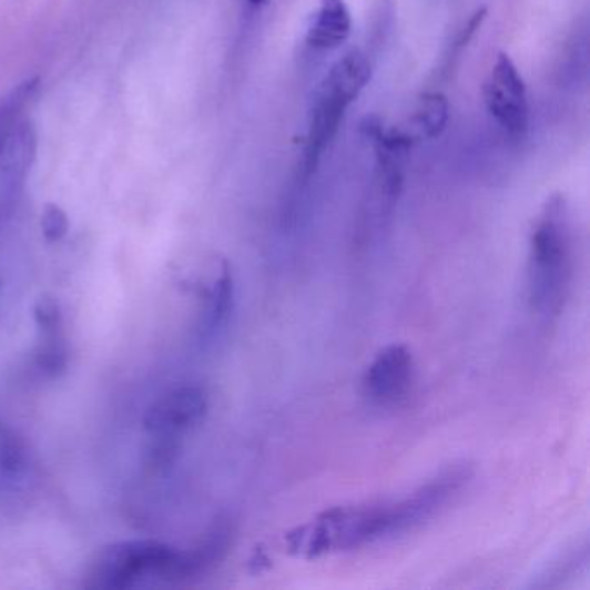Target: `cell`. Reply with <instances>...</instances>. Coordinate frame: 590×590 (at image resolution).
I'll use <instances>...</instances> for the list:
<instances>
[{
    "instance_id": "6da1fadb",
    "label": "cell",
    "mask_w": 590,
    "mask_h": 590,
    "mask_svg": "<svg viewBox=\"0 0 590 590\" xmlns=\"http://www.w3.org/2000/svg\"><path fill=\"white\" fill-rule=\"evenodd\" d=\"M468 462L450 465L397 499L333 508L287 536V546L304 558L364 549L394 540L434 520L471 484Z\"/></svg>"
},
{
    "instance_id": "7a4b0ae2",
    "label": "cell",
    "mask_w": 590,
    "mask_h": 590,
    "mask_svg": "<svg viewBox=\"0 0 590 590\" xmlns=\"http://www.w3.org/2000/svg\"><path fill=\"white\" fill-rule=\"evenodd\" d=\"M574 250L570 212L561 194L549 197L528 243V307L542 321L558 319L570 298Z\"/></svg>"
},
{
    "instance_id": "3957f363",
    "label": "cell",
    "mask_w": 590,
    "mask_h": 590,
    "mask_svg": "<svg viewBox=\"0 0 590 590\" xmlns=\"http://www.w3.org/2000/svg\"><path fill=\"white\" fill-rule=\"evenodd\" d=\"M88 577V587L101 590H126L193 579L187 551H179L157 540H123L104 547Z\"/></svg>"
},
{
    "instance_id": "277c9868",
    "label": "cell",
    "mask_w": 590,
    "mask_h": 590,
    "mask_svg": "<svg viewBox=\"0 0 590 590\" xmlns=\"http://www.w3.org/2000/svg\"><path fill=\"white\" fill-rule=\"evenodd\" d=\"M208 398L197 386H182L154 401L144 417V426L157 440L156 452L170 460L177 450L179 438L205 419Z\"/></svg>"
},
{
    "instance_id": "5b68a950",
    "label": "cell",
    "mask_w": 590,
    "mask_h": 590,
    "mask_svg": "<svg viewBox=\"0 0 590 590\" xmlns=\"http://www.w3.org/2000/svg\"><path fill=\"white\" fill-rule=\"evenodd\" d=\"M485 106L502 131L523 138L530 125L527 83L511 55L499 52L484 85Z\"/></svg>"
},
{
    "instance_id": "8992f818",
    "label": "cell",
    "mask_w": 590,
    "mask_h": 590,
    "mask_svg": "<svg viewBox=\"0 0 590 590\" xmlns=\"http://www.w3.org/2000/svg\"><path fill=\"white\" fill-rule=\"evenodd\" d=\"M416 382V363L406 345L391 343L374 355L363 376V394L370 406L390 409L407 400Z\"/></svg>"
},
{
    "instance_id": "52a82bcc",
    "label": "cell",
    "mask_w": 590,
    "mask_h": 590,
    "mask_svg": "<svg viewBox=\"0 0 590 590\" xmlns=\"http://www.w3.org/2000/svg\"><path fill=\"white\" fill-rule=\"evenodd\" d=\"M234 286L233 268L228 262H218L212 279L201 289V312L197 321V336L201 342L210 343L224 333L228 321L233 317Z\"/></svg>"
},
{
    "instance_id": "ba28073f",
    "label": "cell",
    "mask_w": 590,
    "mask_h": 590,
    "mask_svg": "<svg viewBox=\"0 0 590 590\" xmlns=\"http://www.w3.org/2000/svg\"><path fill=\"white\" fill-rule=\"evenodd\" d=\"M37 154V134L33 123L21 120L0 141V184L6 191H18L32 169Z\"/></svg>"
},
{
    "instance_id": "9c48e42d",
    "label": "cell",
    "mask_w": 590,
    "mask_h": 590,
    "mask_svg": "<svg viewBox=\"0 0 590 590\" xmlns=\"http://www.w3.org/2000/svg\"><path fill=\"white\" fill-rule=\"evenodd\" d=\"M590 549L586 536L568 543L549 563L543 564L528 587L531 589H564L589 571Z\"/></svg>"
},
{
    "instance_id": "30bf717a",
    "label": "cell",
    "mask_w": 590,
    "mask_h": 590,
    "mask_svg": "<svg viewBox=\"0 0 590 590\" xmlns=\"http://www.w3.org/2000/svg\"><path fill=\"white\" fill-rule=\"evenodd\" d=\"M352 33V14L345 0H321L307 30V44L314 49H335Z\"/></svg>"
},
{
    "instance_id": "8fae6325",
    "label": "cell",
    "mask_w": 590,
    "mask_h": 590,
    "mask_svg": "<svg viewBox=\"0 0 590 590\" xmlns=\"http://www.w3.org/2000/svg\"><path fill=\"white\" fill-rule=\"evenodd\" d=\"M68 345L64 338L63 324L60 326L39 327L33 363L40 373L48 378H60L68 367Z\"/></svg>"
},
{
    "instance_id": "7c38bea8",
    "label": "cell",
    "mask_w": 590,
    "mask_h": 590,
    "mask_svg": "<svg viewBox=\"0 0 590 590\" xmlns=\"http://www.w3.org/2000/svg\"><path fill=\"white\" fill-rule=\"evenodd\" d=\"M449 101L441 92H428L419 99L410 126L416 141L425 139H437L445 131L449 122Z\"/></svg>"
},
{
    "instance_id": "4fadbf2b",
    "label": "cell",
    "mask_w": 590,
    "mask_h": 590,
    "mask_svg": "<svg viewBox=\"0 0 590 590\" xmlns=\"http://www.w3.org/2000/svg\"><path fill=\"white\" fill-rule=\"evenodd\" d=\"M27 468V449L20 435L0 417V477L14 480Z\"/></svg>"
},
{
    "instance_id": "5bb4252c",
    "label": "cell",
    "mask_w": 590,
    "mask_h": 590,
    "mask_svg": "<svg viewBox=\"0 0 590 590\" xmlns=\"http://www.w3.org/2000/svg\"><path fill=\"white\" fill-rule=\"evenodd\" d=\"M39 89V79H28L0 99V141L21 122V113Z\"/></svg>"
},
{
    "instance_id": "9a60e30c",
    "label": "cell",
    "mask_w": 590,
    "mask_h": 590,
    "mask_svg": "<svg viewBox=\"0 0 590 590\" xmlns=\"http://www.w3.org/2000/svg\"><path fill=\"white\" fill-rule=\"evenodd\" d=\"M40 228H42V234H44L48 243H60L70 231L67 212L61 206L49 203L44 206V212L40 217Z\"/></svg>"
},
{
    "instance_id": "2e32d148",
    "label": "cell",
    "mask_w": 590,
    "mask_h": 590,
    "mask_svg": "<svg viewBox=\"0 0 590 590\" xmlns=\"http://www.w3.org/2000/svg\"><path fill=\"white\" fill-rule=\"evenodd\" d=\"M488 8L487 6H481L477 11L472 12L469 20L466 21L465 27L460 28L459 35H457L456 44H454V52L459 54L462 49L468 48L469 42H471L472 37L477 35L478 30H480L484 21L487 20Z\"/></svg>"
},
{
    "instance_id": "e0dca14e",
    "label": "cell",
    "mask_w": 590,
    "mask_h": 590,
    "mask_svg": "<svg viewBox=\"0 0 590 590\" xmlns=\"http://www.w3.org/2000/svg\"><path fill=\"white\" fill-rule=\"evenodd\" d=\"M271 0H248V4L253 8H262V6H267Z\"/></svg>"
}]
</instances>
